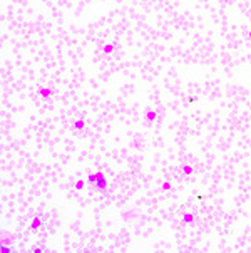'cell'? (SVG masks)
I'll return each mask as SVG.
<instances>
[{
	"instance_id": "6da1fadb",
	"label": "cell",
	"mask_w": 251,
	"mask_h": 253,
	"mask_svg": "<svg viewBox=\"0 0 251 253\" xmlns=\"http://www.w3.org/2000/svg\"><path fill=\"white\" fill-rule=\"evenodd\" d=\"M39 94H40L42 97H50V96L54 94V89H52V87H40Z\"/></svg>"
},
{
	"instance_id": "7a4b0ae2",
	"label": "cell",
	"mask_w": 251,
	"mask_h": 253,
	"mask_svg": "<svg viewBox=\"0 0 251 253\" xmlns=\"http://www.w3.org/2000/svg\"><path fill=\"white\" fill-rule=\"evenodd\" d=\"M157 117V113L154 111V109H149L147 113H146V119H147V122H154Z\"/></svg>"
},
{
	"instance_id": "3957f363",
	"label": "cell",
	"mask_w": 251,
	"mask_h": 253,
	"mask_svg": "<svg viewBox=\"0 0 251 253\" xmlns=\"http://www.w3.org/2000/svg\"><path fill=\"white\" fill-rule=\"evenodd\" d=\"M114 49H115V45H114V44H106V45H104V54H107V55H111V54L114 52Z\"/></svg>"
},
{
	"instance_id": "277c9868",
	"label": "cell",
	"mask_w": 251,
	"mask_h": 253,
	"mask_svg": "<svg viewBox=\"0 0 251 253\" xmlns=\"http://www.w3.org/2000/svg\"><path fill=\"white\" fill-rule=\"evenodd\" d=\"M74 127H75V129H82V127H84V122H82V121H75Z\"/></svg>"
},
{
	"instance_id": "5b68a950",
	"label": "cell",
	"mask_w": 251,
	"mask_h": 253,
	"mask_svg": "<svg viewBox=\"0 0 251 253\" xmlns=\"http://www.w3.org/2000/svg\"><path fill=\"white\" fill-rule=\"evenodd\" d=\"M40 223H42V221L39 220V218H35V220L32 221V228H37V226H40Z\"/></svg>"
},
{
	"instance_id": "8992f818",
	"label": "cell",
	"mask_w": 251,
	"mask_h": 253,
	"mask_svg": "<svg viewBox=\"0 0 251 253\" xmlns=\"http://www.w3.org/2000/svg\"><path fill=\"white\" fill-rule=\"evenodd\" d=\"M82 186H84V181H77V183H75V188H77V189H81Z\"/></svg>"
},
{
	"instance_id": "52a82bcc",
	"label": "cell",
	"mask_w": 251,
	"mask_h": 253,
	"mask_svg": "<svg viewBox=\"0 0 251 253\" xmlns=\"http://www.w3.org/2000/svg\"><path fill=\"white\" fill-rule=\"evenodd\" d=\"M191 171H193V169H191L189 166H184V173H191Z\"/></svg>"
},
{
	"instance_id": "ba28073f",
	"label": "cell",
	"mask_w": 251,
	"mask_h": 253,
	"mask_svg": "<svg viewBox=\"0 0 251 253\" xmlns=\"http://www.w3.org/2000/svg\"><path fill=\"white\" fill-rule=\"evenodd\" d=\"M163 188H164V189H169V188H171V185H169V183H164V185H163Z\"/></svg>"
}]
</instances>
